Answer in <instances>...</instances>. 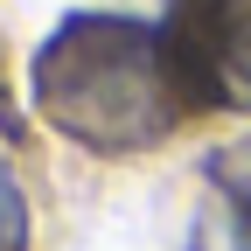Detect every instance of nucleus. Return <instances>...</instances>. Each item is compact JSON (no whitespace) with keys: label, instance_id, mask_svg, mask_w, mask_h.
Wrapping results in <instances>:
<instances>
[{"label":"nucleus","instance_id":"1","mask_svg":"<svg viewBox=\"0 0 251 251\" xmlns=\"http://www.w3.org/2000/svg\"><path fill=\"white\" fill-rule=\"evenodd\" d=\"M188 84L175 70L168 28L133 14H70L35 49V112L77 147L133 153L175 126Z\"/></svg>","mask_w":251,"mask_h":251},{"label":"nucleus","instance_id":"4","mask_svg":"<svg viewBox=\"0 0 251 251\" xmlns=\"http://www.w3.org/2000/svg\"><path fill=\"white\" fill-rule=\"evenodd\" d=\"M0 251H28V196L7 168V153H0Z\"/></svg>","mask_w":251,"mask_h":251},{"label":"nucleus","instance_id":"2","mask_svg":"<svg viewBox=\"0 0 251 251\" xmlns=\"http://www.w3.org/2000/svg\"><path fill=\"white\" fill-rule=\"evenodd\" d=\"M168 49L188 98H209L216 77H230L237 98H251V0H188L168 21Z\"/></svg>","mask_w":251,"mask_h":251},{"label":"nucleus","instance_id":"3","mask_svg":"<svg viewBox=\"0 0 251 251\" xmlns=\"http://www.w3.org/2000/svg\"><path fill=\"white\" fill-rule=\"evenodd\" d=\"M209 181L224 188V202H230V237H237V251H251V133L209 153Z\"/></svg>","mask_w":251,"mask_h":251}]
</instances>
